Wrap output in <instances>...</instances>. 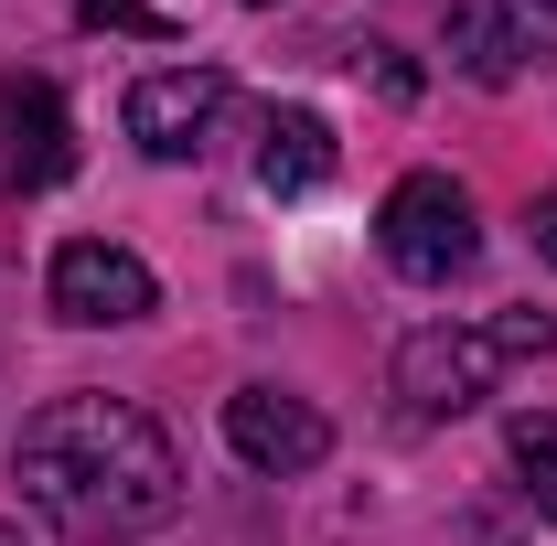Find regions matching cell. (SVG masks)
<instances>
[{"instance_id":"6da1fadb","label":"cell","mask_w":557,"mask_h":546,"mask_svg":"<svg viewBox=\"0 0 557 546\" xmlns=\"http://www.w3.org/2000/svg\"><path fill=\"white\" fill-rule=\"evenodd\" d=\"M22 504L75 546H119L172 525L183 504V461L161 439V418L129 397H54V408L22 418V450H11Z\"/></svg>"},{"instance_id":"7a4b0ae2","label":"cell","mask_w":557,"mask_h":546,"mask_svg":"<svg viewBox=\"0 0 557 546\" xmlns=\"http://www.w3.org/2000/svg\"><path fill=\"white\" fill-rule=\"evenodd\" d=\"M525 353H557V322L547 311H493V322H429V333L397 343V397L418 418H461L483 408L493 386L525 364Z\"/></svg>"},{"instance_id":"3957f363","label":"cell","mask_w":557,"mask_h":546,"mask_svg":"<svg viewBox=\"0 0 557 546\" xmlns=\"http://www.w3.org/2000/svg\"><path fill=\"white\" fill-rule=\"evenodd\" d=\"M375 247H386V269L418 278V289H450V278L483 258V236H472V194L450 183V172H408L386 214H375Z\"/></svg>"},{"instance_id":"277c9868","label":"cell","mask_w":557,"mask_h":546,"mask_svg":"<svg viewBox=\"0 0 557 546\" xmlns=\"http://www.w3.org/2000/svg\"><path fill=\"white\" fill-rule=\"evenodd\" d=\"M225 65H161V75H139L129 86V139L150 150V161H194L205 150V129L225 119Z\"/></svg>"},{"instance_id":"5b68a950","label":"cell","mask_w":557,"mask_h":546,"mask_svg":"<svg viewBox=\"0 0 557 546\" xmlns=\"http://www.w3.org/2000/svg\"><path fill=\"white\" fill-rule=\"evenodd\" d=\"M225 450L247 472H311L333 450V418L311 408V397H289V386H236L225 397Z\"/></svg>"},{"instance_id":"8992f818","label":"cell","mask_w":557,"mask_h":546,"mask_svg":"<svg viewBox=\"0 0 557 546\" xmlns=\"http://www.w3.org/2000/svg\"><path fill=\"white\" fill-rule=\"evenodd\" d=\"M150 300H161V278L139 269L129 247H108V236L54 247V311H65V322L108 333V322H150Z\"/></svg>"},{"instance_id":"52a82bcc","label":"cell","mask_w":557,"mask_h":546,"mask_svg":"<svg viewBox=\"0 0 557 546\" xmlns=\"http://www.w3.org/2000/svg\"><path fill=\"white\" fill-rule=\"evenodd\" d=\"M0 172H11V194H44L75 172V119L44 75H0Z\"/></svg>"},{"instance_id":"ba28073f","label":"cell","mask_w":557,"mask_h":546,"mask_svg":"<svg viewBox=\"0 0 557 546\" xmlns=\"http://www.w3.org/2000/svg\"><path fill=\"white\" fill-rule=\"evenodd\" d=\"M258 183H269V194H311V183H333V129H322L311 108H278V119H269V150H258Z\"/></svg>"},{"instance_id":"9c48e42d","label":"cell","mask_w":557,"mask_h":546,"mask_svg":"<svg viewBox=\"0 0 557 546\" xmlns=\"http://www.w3.org/2000/svg\"><path fill=\"white\" fill-rule=\"evenodd\" d=\"M504 461H515V472H525V504H536V514H557V418H515V429H504Z\"/></svg>"},{"instance_id":"30bf717a","label":"cell","mask_w":557,"mask_h":546,"mask_svg":"<svg viewBox=\"0 0 557 546\" xmlns=\"http://www.w3.org/2000/svg\"><path fill=\"white\" fill-rule=\"evenodd\" d=\"M504 65H557V0H493Z\"/></svg>"},{"instance_id":"8fae6325","label":"cell","mask_w":557,"mask_h":546,"mask_svg":"<svg viewBox=\"0 0 557 546\" xmlns=\"http://www.w3.org/2000/svg\"><path fill=\"white\" fill-rule=\"evenodd\" d=\"M75 11H86V22H119V33H172L150 0H75Z\"/></svg>"},{"instance_id":"7c38bea8","label":"cell","mask_w":557,"mask_h":546,"mask_svg":"<svg viewBox=\"0 0 557 546\" xmlns=\"http://www.w3.org/2000/svg\"><path fill=\"white\" fill-rule=\"evenodd\" d=\"M525 236H536V258L557 269V194H536V204H525Z\"/></svg>"},{"instance_id":"4fadbf2b","label":"cell","mask_w":557,"mask_h":546,"mask_svg":"<svg viewBox=\"0 0 557 546\" xmlns=\"http://www.w3.org/2000/svg\"><path fill=\"white\" fill-rule=\"evenodd\" d=\"M0 546H22V525H0Z\"/></svg>"},{"instance_id":"5bb4252c","label":"cell","mask_w":557,"mask_h":546,"mask_svg":"<svg viewBox=\"0 0 557 546\" xmlns=\"http://www.w3.org/2000/svg\"><path fill=\"white\" fill-rule=\"evenodd\" d=\"M258 11H269V0H258Z\"/></svg>"}]
</instances>
